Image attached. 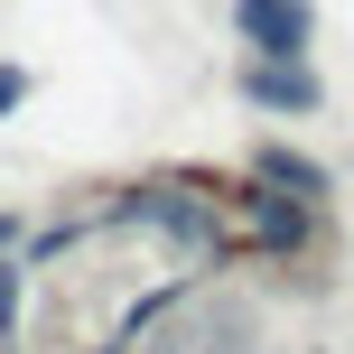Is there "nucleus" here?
Returning a JSON list of instances; mask_svg holds the SVG:
<instances>
[{
	"label": "nucleus",
	"instance_id": "f257e3e1",
	"mask_svg": "<svg viewBox=\"0 0 354 354\" xmlns=\"http://www.w3.org/2000/svg\"><path fill=\"white\" fill-rule=\"evenodd\" d=\"M233 19H243V37L261 56H289V66H308V47H317V10L308 0H233Z\"/></svg>",
	"mask_w": 354,
	"mask_h": 354
},
{
	"label": "nucleus",
	"instance_id": "f03ea898",
	"mask_svg": "<svg viewBox=\"0 0 354 354\" xmlns=\"http://www.w3.org/2000/svg\"><path fill=\"white\" fill-rule=\"evenodd\" d=\"M243 224H252V243H261V252H299L308 233H317V205H308V196H270L261 177H252V196H243Z\"/></svg>",
	"mask_w": 354,
	"mask_h": 354
},
{
	"label": "nucleus",
	"instance_id": "7ed1b4c3",
	"mask_svg": "<svg viewBox=\"0 0 354 354\" xmlns=\"http://www.w3.org/2000/svg\"><path fill=\"white\" fill-rule=\"evenodd\" d=\"M243 93H252L261 112H317V103H326V84H317L308 66H289V56H252V66H243Z\"/></svg>",
	"mask_w": 354,
	"mask_h": 354
},
{
	"label": "nucleus",
	"instance_id": "20e7f679",
	"mask_svg": "<svg viewBox=\"0 0 354 354\" xmlns=\"http://www.w3.org/2000/svg\"><path fill=\"white\" fill-rule=\"evenodd\" d=\"M252 177H261V187L308 196V205L326 196V168H317V159H299V149H280V140H261V149H252Z\"/></svg>",
	"mask_w": 354,
	"mask_h": 354
},
{
	"label": "nucleus",
	"instance_id": "39448f33",
	"mask_svg": "<svg viewBox=\"0 0 354 354\" xmlns=\"http://www.w3.org/2000/svg\"><path fill=\"white\" fill-rule=\"evenodd\" d=\"M131 214H149V224H159V233H177V243H196V252H205V261H214V252H224V243H214V214L196 205V196H187V205H177V196H140V205H131Z\"/></svg>",
	"mask_w": 354,
	"mask_h": 354
},
{
	"label": "nucleus",
	"instance_id": "423d86ee",
	"mask_svg": "<svg viewBox=\"0 0 354 354\" xmlns=\"http://www.w3.org/2000/svg\"><path fill=\"white\" fill-rule=\"evenodd\" d=\"M19 289H28V261H0V336L19 326Z\"/></svg>",
	"mask_w": 354,
	"mask_h": 354
},
{
	"label": "nucleus",
	"instance_id": "0eeeda50",
	"mask_svg": "<svg viewBox=\"0 0 354 354\" xmlns=\"http://www.w3.org/2000/svg\"><path fill=\"white\" fill-rule=\"evenodd\" d=\"M19 103H28V66H0V122H10Z\"/></svg>",
	"mask_w": 354,
	"mask_h": 354
},
{
	"label": "nucleus",
	"instance_id": "6e6552de",
	"mask_svg": "<svg viewBox=\"0 0 354 354\" xmlns=\"http://www.w3.org/2000/svg\"><path fill=\"white\" fill-rule=\"evenodd\" d=\"M0 243H19V214H0Z\"/></svg>",
	"mask_w": 354,
	"mask_h": 354
}]
</instances>
